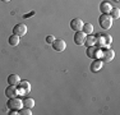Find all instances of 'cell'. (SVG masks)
Wrapping results in <instances>:
<instances>
[{"mask_svg":"<svg viewBox=\"0 0 120 115\" xmlns=\"http://www.w3.org/2000/svg\"><path fill=\"white\" fill-rule=\"evenodd\" d=\"M98 24L102 30H110L112 27V18H111L109 14H102L98 18Z\"/></svg>","mask_w":120,"mask_h":115,"instance_id":"1","label":"cell"},{"mask_svg":"<svg viewBox=\"0 0 120 115\" xmlns=\"http://www.w3.org/2000/svg\"><path fill=\"white\" fill-rule=\"evenodd\" d=\"M18 87H17V91H18V95H26L28 92H31V84L28 80H21L18 83Z\"/></svg>","mask_w":120,"mask_h":115,"instance_id":"2","label":"cell"},{"mask_svg":"<svg viewBox=\"0 0 120 115\" xmlns=\"http://www.w3.org/2000/svg\"><path fill=\"white\" fill-rule=\"evenodd\" d=\"M22 106H23V101L21 99H17V97L9 99V101H8V107L10 110H21Z\"/></svg>","mask_w":120,"mask_h":115,"instance_id":"3","label":"cell"},{"mask_svg":"<svg viewBox=\"0 0 120 115\" xmlns=\"http://www.w3.org/2000/svg\"><path fill=\"white\" fill-rule=\"evenodd\" d=\"M13 33L17 34V36H19V37L24 36V34L27 33V26H26L24 23H18V24H15L13 28Z\"/></svg>","mask_w":120,"mask_h":115,"instance_id":"4","label":"cell"},{"mask_svg":"<svg viewBox=\"0 0 120 115\" xmlns=\"http://www.w3.org/2000/svg\"><path fill=\"white\" fill-rule=\"evenodd\" d=\"M96 42L100 46H107L111 42V37L107 36V34H98L96 37Z\"/></svg>","mask_w":120,"mask_h":115,"instance_id":"5","label":"cell"},{"mask_svg":"<svg viewBox=\"0 0 120 115\" xmlns=\"http://www.w3.org/2000/svg\"><path fill=\"white\" fill-rule=\"evenodd\" d=\"M83 21H82L81 18H74L70 21V28H72L73 31H82V27H83Z\"/></svg>","mask_w":120,"mask_h":115,"instance_id":"6","label":"cell"},{"mask_svg":"<svg viewBox=\"0 0 120 115\" xmlns=\"http://www.w3.org/2000/svg\"><path fill=\"white\" fill-rule=\"evenodd\" d=\"M52 49L55 51H58V53H61V51H64L67 49V44H65L64 40H55L52 42Z\"/></svg>","mask_w":120,"mask_h":115,"instance_id":"7","label":"cell"},{"mask_svg":"<svg viewBox=\"0 0 120 115\" xmlns=\"http://www.w3.org/2000/svg\"><path fill=\"white\" fill-rule=\"evenodd\" d=\"M114 58H115V53H114V50H110V49H107V50H105L104 53H102V61H106V63H110L114 60Z\"/></svg>","mask_w":120,"mask_h":115,"instance_id":"8","label":"cell"},{"mask_svg":"<svg viewBox=\"0 0 120 115\" xmlns=\"http://www.w3.org/2000/svg\"><path fill=\"white\" fill-rule=\"evenodd\" d=\"M86 33H83L82 31H78V32H75V34H74V42H75V45H84V41H86Z\"/></svg>","mask_w":120,"mask_h":115,"instance_id":"9","label":"cell"},{"mask_svg":"<svg viewBox=\"0 0 120 115\" xmlns=\"http://www.w3.org/2000/svg\"><path fill=\"white\" fill-rule=\"evenodd\" d=\"M98 54H100V49L97 47V46H95V45L88 46V49H87V56L90 58V59H96Z\"/></svg>","mask_w":120,"mask_h":115,"instance_id":"10","label":"cell"},{"mask_svg":"<svg viewBox=\"0 0 120 115\" xmlns=\"http://www.w3.org/2000/svg\"><path fill=\"white\" fill-rule=\"evenodd\" d=\"M5 95H7L9 99H13V97H17L18 95V91H17V86H13V84H9L5 90Z\"/></svg>","mask_w":120,"mask_h":115,"instance_id":"11","label":"cell"},{"mask_svg":"<svg viewBox=\"0 0 120 115\" xmlns=\"http://www.w3.org/2000/svg\"><path fill=\"white\" fill-rule=\"evenodd\" d=\"M102 68V60L101 59H95L91 64V70L92 72H98Z\"/></svg>","mask_w":120,"mask_h":115,"instance_id":"12","label":"cell"},{"mask_svg":"<svg viewBox=\"0 0 120 115\" xmlns=\"http://www.w3.org/2000/svg\"><path fill=\"white\" fill-rule=\"evenodd\" d=\"M100 10H101V13H102V14H109V13H110V10H111V5H110V3H109V1L101 3V5H100Z\"/></svg>","mask_w":120,"mask_h":115,"instance_id":"13","label":"cell"},{"mask_svg":"<svg viewBox=\"0 0 120 115\" xmlns=\"http://www.w3.org/2000/svg\"><path fill=\"white\" fill-rule=\"evenodd\" d=\"M19 82H21V78H19L18 74H10V76L8 77V83H9V84L17 86Z\"/></svg>","mask_w":120,"mask_h":115,"instance_id":"14","label":"cell"},{"mask_svg":"<svg viewBox=\"0 0 120 115\" xmlns=\"http://www.w3.org/2000/svg\"><path fill=\"white\" fill-rule=\"evenodd\" d=\"M82 32L86 33V34H91L93 32V24H92V23H83Z\"/></svg>","mask_w":120,"mask_h":115,"instance_id":"15","label":"cell"},{"mask_svg":"<svg viewBox=\"0 0 120 115\" xmlns=\"http://www.w3.org/2000/svg\"><path fill=\"white\" fill-rule=\"evenodd\" d=\"M8 42H9L10 46H17L19 44V36H17V34H12V36L8 38Z\"/></svg>","mask_w":120,"mask_h":115,"instance_id":"16","label":"cell"},{"mask_svg":"<svg viewBox=\"0 0 120 115\" xmlns=\"http://www.w3.org/2000/svg\"><path fill=\"white\" fill-rule=\"evenodd\" d=\"M109 15H110L112 19H118L119 17H120V10H119V8H111Z\"/></svg>","mask_w":120,"mask_h":115,"instance_id":"17","label":"cell"},{"mask_svg":"<svg viewBox=\"0 0 120 115\" xmlns=\"http://www.w3.org/2000/svg\"><path fill=\"white\" fill-rule=\"evenodd\" d=\"M23 106L24 107H28V109H32L33 106H35V100L30 99V97H28V99H24L23 100Z\"/></svg>","mask_w":120,"mask_h":115,"instance_id":"18","label":"cell"},{"mask_svg":"<svg viewBox=\"0 0 120 115\" xmlns=\"http://www.w3.org/2000/svg\"><path fill=\"white\" fill-rule=\"evenodd\" d=\"M84 44L87 45V46H92V45H95V44H96V37H93V36H88V37H86Z\"/></svg>","mask_w":120,"mask_h":115,"instance_id":"19","label":"cell"},{"mask_svg":"<svg viewBox=\"0 0 120 115\" xmlns=\"http://www.w3.org/2000/svg\"><path fill=\"white\" fill-rule=\"evenodd\" d=\"M19 111H21V113H19L21 115H31V114H32V111H31V109H28V107L21 109Z\"/></svg>","mask_w":120,"mask_h":115,"instance_id":"20","label":"cell"},{"mask_svg":"<svg viewBox=\"0 0 120 115\" xmlns=\"http://www.w3.org/2000/svg\"><path fill=\"white\" fill-rule=\"evenodd\" d=\"M54 41H55V37H54L52 34H51V36H47V37H46V42H47V44H52Z\"/></svg>","mask_w":120,"mask_h":115,"instance_id":"21","label":"cell"},{"mask_svg":"<svg viewBox=\"0 0 120 115\" xmlns=\"http://www.w3.org/2000/svg\"><path fill=\"white\" fill-rule=\"evenodd\" d=\"M31 15H35V10L33 12H31V13H27V14H24V18H28V17H31Z\"/></svg>","mask_w":120,"mask_h":115,"instance_id":"22","label":"cell"},{"mask_svg":"<svg viewBox=\"0 0 120 115\" xmlns=\"http://www.w3.org/2000/svg\"><path fill=\"white\" fill-rule=\"evenodd\" d=\"M10 114H12V115H15V114H18V113H17V110H13Z\"/></svg>","mask_w":120,"mask_h":115,"instance_id":"23","label":"cell"},{"mask_svg":"<svg viewBox=\"0 0 120 115\" xmlns=\"http://www.w3.org/2000/svg\"><path fill=\"white\" fill-rule=\"evenodd\" d=\"M3 1H5V3H9V1H10V0H3Z\"/></svg>","mask_w":120,"mask_h":115,"instance_id":"24","label":"cell"},{"mask_svg":"<svg viewBox=\"0 0 120 115\" xmlns=\"http://www.w3.org/2000/svg\"><path fill=\"white\" fill-rule=\"evenodd\" d=\"M107 1H110V0H107Z\"/></svg>","mask_w":120,"mask_h":115,"instance_id":"25","label":"cell"}]
</instances>
